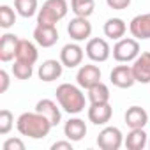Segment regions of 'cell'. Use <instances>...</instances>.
<instances>
[{"mask_svg": "<svg viewBox=\"0 0 150 150\" xmlns=\"http://www.w3.org/2000/svg\"><path fill=\"white\" fill-rule=\"evenodd\" d=\"M129 32L134 39L138 41H146L150 39V13L138 14L131 20L129 23Z\"/></svg>", "mask_w": 150, "mask_h": 150, "instance_id": "5bb4252c", "label": "cell"}, {"mask_svg": "<svg viewBox=\"0 0 150 150\" xmlns=\"http://www.w3.org/2000/svg\"><path fill=\"white\" fill-rule=\"evenodd\" d=\"M14 9L21 18H32L39 13V0H14Z\"/></svg>", "mask_w": 150, "mask_h": 150, "instance_id": "cb8c5ba5", "label": "cell"}, {"mask_svg": "<svg viewBox=\"0 0 150 150\" xmlns=\"http://www.w3.org/2000/svg\"><path fill=\"white\" fill-rule=\"evenodd\" d=\"M60 110H62L60 104H57V103L51 101V99H41V101H37V104H35V111L42 113V115L53 124V127L62 122V111H60Z\"/></svg>", "mask_w": 150, "mask_h": 150, "instance_id": "2e32d148", "label": "cell"}, {"mask_svg": "<svg viewBox=\"0 0 150 150\" xmlns=\"http://www.w3.org/2000/svg\"><path fill=\"white\" fill-rule=\"evenodd\" d=\"M85 53L87 57L92 60V62H106L111 55V48L108 44L106 39L103 37H94V39H88L87 46H85Z\"/></svg>", "mask_w": 150, "mask_h": 150, "instance_id": "52a82bcc", "label": "cell"}, {"mask_svg": "<svg viewBox=\"0 0 150 150\" xmlns=\"http://www.w3.org/2000/svg\"><path fill=\"white\" fill-rule=\"evenodd\" d=\"M124 120L131 129H145V125L148 124V113L141 106H131L127 108Z\"/></svg>", "mask_w": 150, "mask_h": 150, "instance_id": "ffe728a7", "label": "cell"}, {"mask_svg": "<svg viewBox=\"0 0 150 150\" xmlns=\"http://www.w3.org/2000/svg\"><path fill=\"white\" fill-rule=\"evenodd\" d=\"M101 69L96 65V64H85V65H81L80 69H78V72H76V83L81 87V88H85V90H88L90 87H94V85H97L99 81H101Z\"/></svg>", "mask_w": 150, "mask_h": 150, "instance_id": "9c48e42d", "label": "cell"}, {"mask_svg": "<svg viewBox=\"0 0 150 150\" xmlns=\"http://www.w3.org/2000/svg\"><path fill=\"white\" fill-rule=\"evenodd\" d=\"M2 148L4 150H25V143L20 138H9V139L4 141Z\"/></svg>", "mask_w": 150, "mask_h": 150, "instance_id": "f1b7e54d", "label": "cell"}, {"mask_svg": "<svg viewBox=\"0 0 150 150\" xmlns=\"http://www.w3.org/2000/svg\"><path fill=\"white\" fill-rule=\"evenodd\" d=\"M0 94H4V92H7V88H9V83H11V80H9V72L7 71H0Z\"/></svg>", "mask_w": 150, "mask_h": 150, "instance_id": "4dcf8cb0", "label": "cell"}, {"mask_svg": "<svg viewBox=\"0 0 150 150\" xmlns=\"http://www.w3.org/2000/svg\"><path fill=\"white\" fill-rule=\"evenodd\" d=\"M13 125H14V115L9 110H2L0 111V134L2 136L9 134Z\"/></svg>", "mask_w": 150, "mask_h": 150, "instance_id": "83f0119b", "label": "cell"}, {"mask_svg": "<svg viewBox=\"0 0 150 150\" xmlns=\"http://www.w3.org/2000/svg\"><path fill=\"white\" fill-rule=\"evenodd\" d=\"M110 81L118 88H131L136 83L132 67L131 65H117V67H113V71L110 72Z\"/></svg>", "mask_w": 150, "mask_h": 150, "instance_id": "7c38bea8", "label": "cell"}, {"mask_svg": "<svg viewBox=\"0 0 150 150\" xmlns=\"http://www.w3.org/2000/svg\"><path fill=\"white\" fill-rule=\"evenodd\" d=\"M83 57H85V50L76 41L65 44L60 50V62L64 64V67H69V69H74V67L81 65Z\"/></svg>", "mask_w": 150, "mask_h": 150, "instance_id": "ba28073f", "label": "cell"}, {"mask_svg": "<svg viewBox=\"0 0 150 150\" xmlns=\"http://www.w3.org/2000/svg\"><path fill=\"white\" fill-rule=\"evenodd\" d=\"M103 30H104V35H106L108 39L118 41V39H122V37L125 35L127 25H125V21H124L122 18H110V20H106Z\"/></svg>", "mask_w": 150, "mask_h": 150, "instance_id": "44dd1931", "label": "cell"}, {"mask_svg": "<svg viewBox=\"0 0 150 150\" xmlns=\"http://www.w3.org/2000/svg\"><path fill=\"white\" fill-rule=\"evenodd\" d=\"M64 72V64L60 60H55V58H50V60H44L39 69H37V76L39 80L46 81V83H51L55 80H58Z\"/></svg>", "mask_w": 150, "mask_h": 150, "instance_id": "4fadbf2b", "label": "cell"}, {"mask_svg": "<svg viewBox=\"0 0 150 150\" xmlns=\"http://www.w3.org/2000/svg\"><path fill=\"white\" fill-rule=\"evenodd\" d=\"M20 44V37L16 34H4L0 37V60L2 62H11L16 58V50Z\"/></svg>", "mask_w": 150, "mask_h": 150, "instance_id": "9a60e30c", "label": "cell"}, {"mask_svg": "<svg viewBox=\"0 0 150 150\" xmlns=\"http://www.w3.org/2000/svg\"><path fill=\"white\" fill-rule=\"evenodd\" d=\"M69 13L67 0H46L37 13V23L41 25H57Z\"/></svg>", "mask_w": 150, "mask_h": 150, "instance_id": "3957f363", "label": "cell"}, {"mask_svg": "<svg viewBox=\"0 0 150 150\" xmlns=\"http://www.w3.org/2000/svg\"><path fill=\"white\" fill-rule=\"evenodd\" d=\"M34 41L41 48H51V46H55L57 41H58L57 25H41V23H37V27L34 28Z\"/></svg>", "mask_w": 150, "mask_h": 150, "instance_id": "30bf717a", "label": "cell"}, {"mask_svg": "<svg viewBox=\"0 0 150 150\" xmlns=\"http://www.w3.org/2000/svg\"><path fill=\"white\" fill-rule=\"evenodd\" d=\"M148 148H150V139H148Z\"/></svg>", "mask_w": 150, "mask_h": 150, "instance_id": "d6a6232c", "label": "cell"}, {"mask_svg": "<svg viewBox=\"0 0 150 150\" xmlns=\"http://www.w3.org/2000/svg\"><path fill=\"white\" fill-rule=\"evenodd\" d=\"M106 4L113 11H124L131 6V0H106Z\"/></svg>", "mask_w": 150, "mask_h": 150, "instance_id": "f546056e", "label": "cell"}, {"mask_svg": "<svg viewBox=\"0 0 150 150\" xmlns=\"http://www.w3.org/2000/svg\"><path fill=\"white\" fill-rule=\"evenodd\" d=\"M113 58L118 64H129L134 62V58L141 53L139 51V42L134 37H122L117 41V44L113 46Z\"/></svg>", "mask_w": 150, "mask_h": 150, "instance_id": "277c9868", "label": "cell"}, {"mask_svg": "<svg viewBox=\"0 0 150 150\" xmlns=\"http://www.w3.org/2000/svg\"><path fill=\"white\" fill-rule=\"evenodd\" d=\"M124 145V134L115 125H106L97 136V146L101 150H118Z\"/></svg>", "mask_w": 150, "mask_h": 150, "instance_id": "5b68a950", "label": "cell"}, {"mask_svg": "<svg viewBox=\"0 0 150 150\" xmlns=\"http://www.w3.org/2000/svg\"><path fill=\"white\" fill-rule=\"evenodd\" d=\"M67 34L72 41L81 42V41H88L92 35V23L88 21V18L83 16H74L69 25H67Z\"/></svg>", "mask_w": 150, "mask_h": 150, "instance_id": "8992f818", "label": "cell"}, {"mask_svg": "<svg viewBox=\"0 0 150 150\" xmlns=\"http://www.w3.org/2000/svg\"><path fill=\"white\" fill-rule=\"evenodd\" d=\"M131 67H132V72H134L136 83H143V85L150 83V51L139 53L134 58Z\"/></svg>", "mask_w": 150, "mask_h": 150, "instance_id": "8fae6325", "label": "cell"}, {"mask_svg": "<svg viewBox=\"0 0 150 150\" xmlns=\"http://www.w3.org/2000/svg\"><path fill=\"white\" fill-rule=\"evenodd\" d=\"M16 127L21 136L32 138V139H42L50 134V131L53 129V124L42 113L34 110V111L21 113L16 120Z\"/></svg>", "mask_w": 150, "mask_h": 150, "instance_id": "6da1fadb", "label": "cell"}, {"mask_svg": "<svg viewBox=\"0 0 150 150\" xmlns=\"http://www.w3.org/2000/svg\"><path fill=\"white\" fill-rule=\"evenodd\" d=\"M72 143L74 141H71V139H67V141H55L51 145V150H72Z\"/></svg>", "mask_w": 150, "mask_h": 150, "instance_id": "1f68e13d", "label": "cell"}, {"mask_svg": "<svg viewBox=\"0 0 150 150\" xmlns=\"http://www.w3.org/2000/svg\"><path fill=\"white\" fill-rule=\"evenodd\" d=\"M87 92H88V101H90V104H103V103H110L111 94H110L108 85H106V83H103V81H99L97 85L90 87Z\"/></svg>", "mask_w": 150, "mask_h": 150, "instance_id": "603a6c76", "label": "cell"}, {"mask_svg": "<svg viewBox=\"0 0 150 150\" xmlns=\"http://www.w3.org/2000/svg\"><path fill=\"white\" fill-rule=\"evenodd\" d=\"M87 124H85V120H81V118H78V117H74V118H69L67 122H65V125H64V134H65V138L67 139H71V141H81L85 136H87Z\"/></svg>", "mask_w": 150, "mask_h": 150, "instance_id": "ac0fdd59", "label": "cell"}, {"mask_svg": "<svg viewBox=\"0 0 150 150\" xmlns=\"http://www.w3.org/2000/svg\"><path fill=\"white\" fill-rule=\"evenodd\" d=\"M113 117V108L110 103L103 104H90L88 108V120L94 125H106Z\"/></svg>", "mask_w": 150, "mask_h": 150, "instance_id": "e0dca14e", "label": "cell"}, {"mask_svg": "<svg viewBox=\"0 0 150 150\" xmlns=\"http://www.w3.org/2000/svg\"><path fill=\"white\" fill-rule=\"evenodd\" d=\"M34 65L30 64H25V62H18L14 60V65H13V74L16 80H30L32 74H34Z\"/></svg>", "mask_w": 150, "mask_h": 150, "instance_id": "4316f807", "label": "cell"}, {"mask_svg": "<svg viewBox=\"0 0 150 150\" xmlns=\"http://www.w3.org/2000/svg\"><path fill=\"white\" fill-rule=\"evenodd\" d=\"M16 9H13L11 6L4 4V6H0V27H2L4 30L11 28L14 23H16Z\"/></svg>", "mask_w": 150, "mask_h": 150, "instance_id": "484cf974", "label": "cell"}, {"mask_svg": "<svg viewBox=\"0 0 150 150\" xmlns=\"http://www.w3.org/2000/svg\"><path fill=\"white\" fill-rule=\"evenodd\" d=\"M94 9H96V0H71V11L74 13V16L88 18L92 16Z\"/></svg>", "mask_w": 150, "mask_h": 150, "instance_id": "d4e9b609", "label": "cell"}, {"mask_svg": "<svg viewBox=\"0 0 150 150\" xmlns=\"http://www.w3.org/2000/svg\"><path fill=\"white\" fill-rule=\"evenodd\" d=\"M124 145L129 150H143L148 146V134L145 129H131V132L124 138Z\"/></svg>", "mask_w": 150, "mask_h": 150, "instance_id": "7402d4cb", "label": "cell"}, {"mask_svg": "<svg viewBox=\"0 0 150 150\" xmlns=\"http://www.w3.org/2000/svg\"><path fill=\"white\" fill-rule=\"evenodd\" d=\"M39 58V51H37V46L28 41V39H20V44H18V50H16V58L18 62H25V64H30L34 65Z\"/></svg>", "mask_w": 150, "mask_h": 150, "instance_id": "d6986e66", "label": "cell"}, {"mask_svg": "<svg viewBox=\"0 0 150 150\" xmlns=\"http://www.w3.org/2000/svg\"><path fill=\"white\" fill-rule=\"evenodd\" d=\"M57 103L60 108L69 113V115H78L85 110V94L80 85H72V83H62L57 87Z\"/></svg>", "mask_w": 150, "mask_h": 150, "instance_id": "7a4b0ae2", "label": "cell"}]
</instances>
